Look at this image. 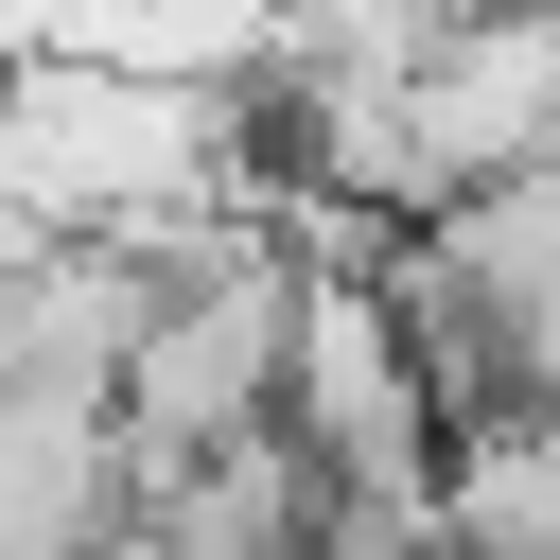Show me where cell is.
<instances>
[{"label":"cell","instance_id":"6da1fadb","mask_svg":"<svg viewBox=\"0 0 560 560\" xmlns=\"http://www.w3.org/2000/svg\"><path fill=\"white\" fill-rule=\"evenodd\" d=\"M420 525H438V560H560V402H472V420H438Z\"/></svg>","mask_w":560,"mask_h":560}]
</instances>
